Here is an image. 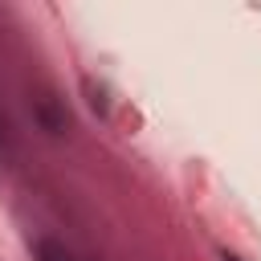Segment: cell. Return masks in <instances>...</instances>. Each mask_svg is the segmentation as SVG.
I'll return each instance as SVG.
<instances>
[{"instance_id":"6da1fadb","label":"cell","mask_w":261,"mask_h":261,"mask_svg":"<svg viewBox=\"0 0 261 261\" xmlns=\"http://www.w3.org/2000/svg\"><path fill=\"white\" fill-rule=\"evenodd\" d=\"M228 261H237V257H228Z\"/></svg>"}]
</instances>
